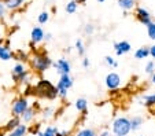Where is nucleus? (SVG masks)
Segmentation results:
<instances>
[{
    "mask_svg": "<svg viewBox=\"0 0 155 136\" xmlns=\"http://www.w3.org/2000/svg\"><path fill=\"white\" fill-rule=\"evenodd\" d=\"M120 8H122L124 11H132L137 7V2L136 0H117Z\"/></svg>",
    "mask_w": 155,
    "mask_h": 136,
    "instance_id": "obj_13",
    "label": "nucleus"
},
{
    "mask_svg": "<svg viewBox=\"0 0 155 136\" xmlns=\"http://www.w3.org/2000/svg\"><path fill=\"white\" fill-rule=\"evenodd\" d=\"M44 40H45V41H51V40H52V35H51V33H45Z\"/></svg>",
    "mask_w": 155,
    "mask_h": 136,
    "instance_id": "obj_39",
    "label": "nucleus"
},
{
    "mask_svg": "<svg viewBox=\"0 0 155 136\" xmlns=\"http://www.w3.org/2000/svg\"><path fill=\"white\" fill-rule=\"evenodd\" d=\"M59 132V129L56 127H54V125H48L45 129L43 131V132H40L37 136H56Z\"/></svg>",
    "mask_w": 155,
    "mask_h": 136,
    "instance_id": "obj_22",
    "label": "nucleus"
},
{
    "mask_svg": "<svg viewBox=\"0 0 155 136\" xmlns=\"http://www.w3.org/2000/svg\"><path fill=\"white\" fill-rule=\"evenodd\" d=\"M29 66L35 73H44V71H47L48 69L52 66V59H51L48 54L45 52L44 50H36L32 52V55L29 56Z\"/></svg>",
    "mask_w": 155,
    "mask_h": 136,
    "instance_id": "obj_1",
    "label": "nucleus"
},
{
    "mask_svg": "<svg viewBox=\"0 0 155 136\" xmlns=\"http://www.w3.org/2000/svg\"><path fill=\"white\" fill-rule=\"evenodd\" d=\"M89 65H91V62H89V59H88V58H85V56H84V58H82V68H85V69H87V68H89Z\"/></svg>",
    "mask_w": 155,
    "mask_h": 136,
    "instance_id": "obj_35",
    "label": "nucleus"
},
{
    "mask_svg": "<svg viewBox=\"0 0 155 136\" xmlns=\"http://www.w3.org/2000/svg\"><path fill=\"white\" fill-rule=\"evenodd\" d=\"M151 83H152V84H155V71H154V74L151 76Z\"/></svg>",
    "mask_w": 155,
    "mask_h": 136,
    "instance_id": "obj_41",
    "label": "nucleus"
},
{
    "mask_svg": "<svg viewBox=\"0 0 155 136\" xmlns=\"http://www.w3.org/2000/svg\"><path fill=\"white\" fill-rule=\"evenodd\" d=\"M44 36H45V33H44L43 28L35 26L32 29V32H30V41H33L35 44H38V43L44 41Z\"/></svg>",
    "mask_w": 155,
    "mask_h": 136,
    "instance_id": "obj_11",
    "label": "nucleus"
},
{
    "mask_svg": "<svg viewBox=\"0 0 155 136\" xmlns=\"http://www.w3.org/2000/svg\"><path fill=\"white\" fill-rule=\"evenodd\" d=\"M29 76H30V71L26 69L25 63L18 62L11 70V77H12V80H14V83H17V84L28 83L29 81Z\"/></svg>",
    "mask_w": 155,
    "mask_h": 136,
    "instance_id": "obj_4",
    "label": "nucleus"
},
{
    "mask_svg": "<svg viewBox=\"0 0 155 136\" xmlns=\"http://www.w3.org/2000/svg\"><path fill=\"white\" fill-rule=\"evenodd\" d=\"M51 114H52V109H51V107H47V109H45V110L43 111V117H44L45 120L50 118Z\"/></svg>",
    "mask_w": 155,
    "mask_h": 136,
    "instance_id": "obj_34",
    "label": "nucleus"
},
{
    "mask_svg": "<svg viewBox=\"0 0 155 136\" xmlns=\"http://www.w3.org/2000/svg\"><path fill=\"white\" fill-rule=\"evenodd\" d=\"M35 117H36L35 107H29L24 114L21 115V121H22V124H29V122H32L35 120Z\"/></svg>",
    "mask_w": 155,
    "mask_h": 136,
    "instance_id": "obj_15",
    "label": "nucleus"
},
{
    "mask_svg": "<svg viewBox=\"0 0 155 136\" xmlns=\"http://www.w3.org/2000/svg\"><path fill=\"white\" fill-rule=\"evenodd\" d=\"M28 0H3V3L6 4L7 10H11V11H15V10H19L21 7L26 3Z\"/></svg>",
    "mask_w": 155,
    "mask_h": 136,
    "instance_id": "obj_14",
    "label": "nucleus"
},
{
    "mask_svg": "<svg viewBox=\"0 0 155 136\" xmlns=\"http://www.w3.org/2000/svg\"><path fill=\"white\" fill-rule=\"evenodd\" d=\"M113 47H114L115 55H118V56L125 55V54L130 52V50H132L130 43H129V41H125V40H122V41H117V43H114V45H113Z\"/></svg>",
    "mask_w": 155,
    "mask_h": 136,
    "instance_id": "obj_9",
    "label": "nucleus"
},
{
    "mask_svg": "<svg viewBox=\"0 0 155 136\" xmlns=\"http://www.w3.org/2000/svg\"><path fill=\"white\" fill-rule=\"evenodd\" d=\"M150 56L155 59V44H152L151 47H150Z\"/></svg>",
    "mask_w": 155,
    "mask_h": 136,
    "instance_id": "obj_36",
    "label": "nucleus"
},
{
    "mask_svg": "<svg viewBox=\"0 0 155 136\" xmlns=\"http://www.w3.org/2000/svg\"><path fill=\"white\" fill-rule=\"evenodd\" d=\"M143 104L147 109H152L155 107V92L154 94H148L143 96Z\"/></svg>",
    "mask_w": 155,
    "mask_h": 136,
    "instance_id": "obj_20",
    "label": "nucleus"
},
{
    "mask_svg": "<svg viewBox=\"0 0 155 136\" xmlns=\"http://www.w3.org/2000/svg\"><path fill=\"white\" fill-rule=\"evenodd\" d=\"M77 8H78V3L74 2V0H70V2L66 4V7H64V10H66L68 14H74V12L77 11Z\"/></svg>",
    "mask_w": 155,
    "mask_h": 136,
    "instance_id": "obj_25",
    "label": "nucleus"
},
{
    "mask_svg": "<svg viewBox=\"0 0 155 136\" xmlns=\"http://www.w3.org/2000/svg\"><path fill=\"white\" fill-rule=\"evenodd\" d=\"M147 35H148V37L151 38V40L155 41V22H152V24H150L148 26H147Z\"/></svg>",
    "mask_w": 155,
    "mask_h": 136,
    "instance_id": "obj_29",
    "label": "nucleus"
},
{
    "mask_svg": "<svg viewBox=\"0 0 155 136\" xmlns=\"http://www.w3.org/2000/svg\"><path fill=\"white\" fill-rule=\"evenodd\" d=\"M74 2H77L78 4H85L87 3V0H74Z\"/></svg>",
    "mask_w": 155,
    "mask_h": 136,
    "instance_id": "obj_40",
    "label": "nucleus"
},
{
    "mask_svg": "<svg viewBox=\"0 0 155 136\" xmlns=\"http://www.w3.org/2000/svg\"><path fill=\"white\" fill-rule=\"evenodd\" d=\"M28 133V125L21 124L19 127H17L15 129H12L11 132L7 133V136H25Z\"/></svg>",
    "mask_w": 155,
    "mask_h": 136,
    "instance_id": "obj_18",
    "label": "nucleus"
},
{
    "mask_svg": "<svg viewBox=\"0 0 155 136\" xmlns=\"http://www.w3.org/2000/svg\"><path fill=\"white\" fill-rule=\"evenodd\" d=\"M74 107H76L77 111L82 113V115L87 114V110H88V102L85 98H78L76 101V103H74Z\"/></svg>",
    "mask_w": 155,
    "mask_h": 136,
    "instance_id": "obj_16",
    "label": "nucleus"
},
{
    "mask_svg": "<svg viewBox=\"0 0 155 136\" xmlns=\"http://www.w3.org/2000/svg\"><path fill=\"white\" fill-rule=\"evenodd\" d=\"M154 71H155V62L154 61H150V62L146 65V73L150 74V76H152Z\"/></svg>",
    "mask_w": 155,
    "mask_h": 136,
    "instance_id": "obj_30",
    "label": "nucleus"
},
{
    "mask_svg": "<svg viewBox=\"0 0 155 136\" xmlns=\"http://www.w3.org/2000/svg\"><path fill=\"white\" fill-rule=\"evenodd\" d=\"M135 18L137 19L139 22H140L141 25H144V26H148L150 24H152V14L148 11L147 8H144V7H140L137 6L135 8Z\"/></svg>",
    "mask_w": 155,
    "mask_h": 136,
    "instance_id": "obj_6",
    "label": "nucleus"
},
{
    "mask_svg": "<svg viewBox=\"0 0 155 136\" xmlns=\"http://www.w3.org/2000/svg\"><path fill=\"white\" fill-rule=\"evenodd\" d=\"M150 56V47H140L135 51V59L141 61Z\"/></svg>",
    "mask_w": 155,
    "mask_h": 136,
    "instance_id": "obj_17",
    "label": "nucleus"
},
{
    "mask_svg": "<svg viewBox=\"0 0 155 136\" xmlns=\"http://www.w3.org/2000/svg\"><path fill=\"white\" fill-rule=\"evenodd\" d=\"M35 94L40 98L44 99H50V101H54V99L58 98V89H56V85H54L51 81L48 80H40L35 87Z\"/></svg>",
    "mask_w": 155,
    "mask_h": 136,
    "instance_id": "obj_2",
    "label": "nucleus"
},
{
    "mask_svg": "<svg viewBox=\"0 0 155 136\" xmlns=\"http://www.w3.org/2000/svg\"><path fill=\"white\" fill-rule=\"evenodd\" d=\"M14 59H17L18 62H24V63H26V62H29V55H28L26 52H24L22 50H18L17 52H14Z\"/></svg>",
    "mask_w": 155,
    "mask_h": 136,
    "instance_id": "obj_23",
    "label": "nucleus"
},
{
    "mask_svg": "<svg viewBox=\"0 0 155 136\" xmlns=\"http://www.w3.org/2000/svg\"><path fill=\"white\" fill-rule=\"evenodd\" d=\"M104 63L107 66H110V68H118V62L114 59V56H111V55L104 56Z\"/></svg>",
    "mask_w": 155,
    "mask_h": 136,
    "instance_id": "obj_28",
    "label": "nucleus"
},
{
    "mask_svg": "<svg viewBox=\"0 0 155 136\" xmlns=\"http://www.w3.org/2000/svg\"><path fill=\"white\" fill-rule=\"evenodd\" d=\"M74 47H76V50H77V52H78V55L84 58V55H85V45H84V41H82L81 38H78V40H77L76 44H74Z\"/></svg>",
    "mask_w": 155,
    "mask_h": 136,
    "instance_id": "obj_27",
    "label": "nucleus"
},
{
    "mask_svg": "<svg viewBox=\"0 0 155 136\" xmlns=\"http://www.w3.org/2000/svg\"><path fill=\"white\" fill-rule=\"evenodd\" d=\"M56 136H70V132H68V131H62L61 132V131H59Z\"/></svg>",
    "mask_w": 155,
    "mask_h": 136,
    "instance_id": "obj_38",
    "label": "nucleus"
},
{
    "mask_svg": "<svg viewBox=\"0 0 155 136\" xmlns=\"http://www.w3.org/2000/svg\"><path fill=\"white\" fill-rule=\"evenodd\" d=\"M52 66L59 76H62V74H70V71H71L70 62H69L68 59H64V58H61V59H58L56 62H54Z\"/></svg>",
    "mask_w": 155,
    "mask_h": 136,
    "instance_id": "obj_8",
    "label": "nucleus"
},
{
    "mask_svg": "<svg viewBox=\"0 0 155 136\" xmlns=\"http://www.w3.org/2000/svg\"><path fill=\"white\" fill-rule=\"evenodd\" d=\"M11 58H14V52L10 50V41L6 40L4 44L0 45V59L7 62V61H10Z\"/></svg>",
    "mask_w": 155,
    "mask_h": 136,
    "instance_id": "obj_10",
    "label": "nucleus"
},
{
    "mask_svg": "<svg viewBox=\"0 0 155 136\" xmlns=\"http://www.w3.org/2000/svg\"><path fill=\"white\" fill-rule=\"evenodd\" d=\"M21 124H22V121H21V117H14V115H12V118L10 120V121L6 124V127H4V131H7V132H11L12 129H15L17 127H19Z\"/></svg>",
    "mask_w": 155,
    "mask_h": 136,
    "instance_id": "obj_19",
    "label": "nucleus"
},
{
    "mask_svg": "<svg viewBox=\"0 0 155 136\" xmlns=\"http://www.w3.org/2000/svg\"><path fill=\"white\" fill-rule=\"evenodd\" d=\"M29 107L30 106H29L28 99L25 98V96H19V98H17L14 102H12V107H11L12 115H14V117H21Z\"/></svg>",
    "mask_w": 155,
    "mask_h": 136,
    "instance_id": "obj_5",
    "label": "nucleus"
},
{
    "mask_svg": "<svg viewBox=\"0 0 155 136\" xmlns=\"http://www.w3.org/2000/svg\"><path fill=\"white\" fill-rule=\"evenodd\" d=\"M104 84H106V87H107L108 91H115V89H118L120 85H121L120 74L115 73V71H110L104 78Z\"/></svg>",
    "mask_w": 155,
    "mask_h": 136,
    "instance_id": "obj_7",
    "label": "nucleus"
},
{
    "mask_svg": "<svg viewBox=\"0 0 155 136\" xmlns=\"http://www.w3.org/2000/svg\"><path fill=\"white\" fill-rule=\"evenodd\" d=\"M130 120V127H132V131L135 132V131H139L141 128V125H143V118L141 117H139V115H135V117H132Z\"/></svg>",
    "mask_w": 155,
    "mask_h": 136,
    "instance_id": "obj_21",
    "label": "nucleus"
},
{
    "mask_svg": "<svg viewBox=\"0 0 155 136\" xmlns=\"http://www.w3.org/2000/svg\"><path fill=\"white\" fill-rule=\"evenodd\" d=\"M40 127H41L40 124H36V125H33L30 129H28V132H30L32 135H38V133H40Z\"/></svg>",
    "mask_w": 155,
    "mask_h": 136,
    "instance_id": "obj_33",
    "label": "nucleus"
},
{
    "mask_svg": "<svg viewBox=\"0 0 155 136\" xmlns=\"http://www.w3.org/2000/svg\"><path fill=\"white\" fill-rule=\"evenodd\" d=\"M56 85H59V87H62V88L69 91V89L73 87V78H71L70 74H62V76L59 77V81Z\"/></svg>",
    "mask_w": 155,
    "mask_h": 136,
    "instance_id": "obj_12",
    "label": "nucleus"
},
{
    "mask_svg": "<svg viewBox=\"0 0 155 136\" xmlns=\"http://www.w3.org/2000/svg\"><path fill=\"white\" fill-rule=\"evenodd\" d=\"M94 32H95V26H94V24H87L84 26V33L87 36H92L94 35Z\"/></svg>",
    "mask_w": 155,
    "mask_h": 136,
    "instance_id": "obj_32",
    "label": "nucleus"
},
{
    "mask_svg": "<svg viewBox=\"0 0 155 136\" xmlns=\"http://www.w3.org/2000/svg\"><path fill=\"white\" fill-rule=\"evenodd\" d=\"M111 131L114 136H128L132 132L130 120L128 117H117L111 124Z\"/></svg>",
    "mask_w": 155,
    "mask_h": 136,
    "instance_id": "obj_3",
    "label": "nucleus"
},
{
    "mask_svg": "<svg viewBox=\"0 0 155 136\" xmlns=\"http://www.w3.org/2000/svg\"><path fill=\"white\" fill-rule=\"evenodd\" d=\"M99 136H111V132H110L108 129H104V131H102V132H100Z\"/></svg>",
    "mask_w": 155,
    "mask_h": 136,
    "instance_id": "obj_37",
    "label": "nucleus"
},
{
    "mask_svg": "<svg viewBox=\"0 0 155 136\" xmlns=\"http://www.w3.org/2000/svg\"><path fill=\"white\" fill-rule=\"evenodd\" d=\"M96 2H99V3H103V2H106V0H96Z\"/></svg>",
    "mask_w": 155,
    "mask_h": 136,
    "instance_id": "obj_42",
    "label": "nucleus"
},
{
    "mask_svg": "<svg viewBox=\"0 0 155 136\" xmlns=\"http://www.w3.org/2000/svg\"><path fill=\"white\" fill-rule=\"evenodd\" d=\"M48 21H50V12L48 11H41L37 17V22L40 25H45Z\"/></svg>",
    "mask_w": 155,
    "mask_h": 136,
    "instance_id": "obj_26",
    "label": "nucleus"
},
{
    "mask_svg": "<svg viewBox=\"0 0 155 136\" xmlns=\"http://www.w3.org/2000/svg\"><path fill=\"white\" fill-rule=\"evenodd\" d=\"M6 14H7V7L3 3V0H0V21H3L6 18Z\"/></svg>",
    "mask_w": 155,
    "mask_h": 136,
    "instance_id": "obj_31",
    "label": "nucleus"
},
{
    "mask_svg": "<svg viewBox=\"0 0 155 136\" xmlns=\"http://www.w3.org/2000/svg\"><path fill=\"white\" fill-rule=\"evenodd\" d=\"M76 136H97V133L92 128H82L76 133Z\"/></svg>",
    "mask_w": 155,
    "mask_h": 136,
    "instance_id": "obj_24",
    "label": "nucleus"
}]
</instances>
